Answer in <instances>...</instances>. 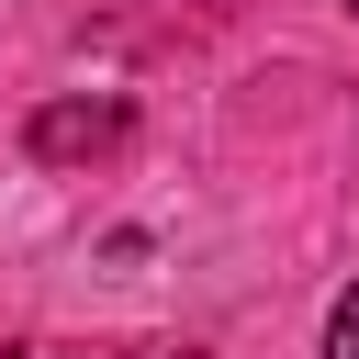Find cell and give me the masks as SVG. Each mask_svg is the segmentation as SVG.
Returning <instances> with one entry per match:
<instances>
[{
    "label": "cell",
    "instance_id": "cell-1",
    "mask_svg": "<svg viewBox=\"0 0 359 359\" xmlns=\"http://www.w3.org/2000/svg\"><path fill=\"white\" fill-rule=\"evenodd\" d=\"M22 146H34L45 168H67V157H101V146H123V101H45V112L22 123Z\"/></svg>",
    "mask_w": 359,
    "mask_h": 359
},
{
    "label": "cell",
    "instance_id": "cell-2",
    "mask_svg": "<svg viewBox=\"0 0 359 359\" xmlns=\"http://www.w3.org/2000/svg\"><path fill=\"white\" fill-rule=\"evenodd\" d=\"M325 359H359V280H348L337 314H325Z\"/></svg>",
    "mask_w": 359,
    "mask_h": 359
},
{
    "label": "cell",
    "instance_id": "cell-3",
    "mask_svg": "<svg viewBox=\"0 0 359 359\" xmlns=\"http://www.w3.org/2000/svg\"><path fill=\"white\" fill-rule=\"evenodd\" d=\"M168 359H202V348H168Z\"/></svg>",
    "mask_w": 359,
    "mask_h": 359
}]
</instances>
